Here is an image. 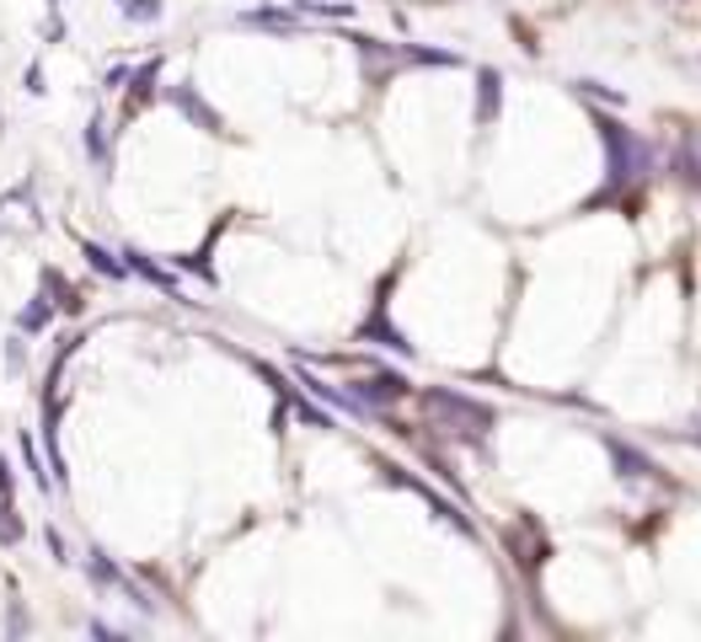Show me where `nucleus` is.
<instances>
[{
    "mask_svg": "<svg viewBox=\"0 0 701 642\" xmlns=\"http://www.w3.org/2000/svg\"><path fill=\"white\" fill-rule=\"evenodd\" d=\"M22 455H27V472L38 477V487H48V472H38V455H33V440H22Z\"/></svg>",
    "mask_w": 701,
    "mask_h": 642,
    "instance_id": "obj_5",
    "label": "nucleus"
},
{
    "mask_svg": "<svg viewBox=\"0 0 701 642\" xmlns=\"http://www.w3.org/2000/svg\"><path fill=\"white\" fill-rule=\"evenodd\" d=\"M86 257H91V263H97V268H102L108 279H119V274H124V268H119V263H113V257H108L102 246H86Z\"/></svg>",
    "mask_w": 701,
    "mask_h": 642,
    "instance_id": "obj_4",
    "label": "nucleus"
},
{
    "mask_svg": "<svg viewBox=\"0 0 701 642\" xmlns=\"http://www.w3.org/2000/svg\"><path fill=\"white\" fill-rule=\"evenodd\" d=\"M43 321H48V300H33V306L22 311V326H27V332H38Z\"/></svg>",
    "mask_w": 701,
    "mask_h": 642,
    "instance_id": "obj_3",
    "label": "nucleus"
},
{
    "mask_svg": "<svg viewBox=\"0 0 701 642\" xmlns=\"http://www.w3.org/2000/svg\"><path fill=\"white\" fill-rule=\"evenodd\" d=\"M5 364H11V369H22V364H27V354H22V343H11V348H5Z\"/></svg>",
    "mask_w": 701,
    "mask_h": 642,
    "instance_id": "obj_8",
    "label": "nucleus"
},
{
    "mask_svg": "<svg viewBox=\"0 0 701 642\" xmlns=\"http://www.w3.org/2000/svg\"><path fill=\"white\" fill-rule=\"evenodd\" d=\"M11 492H16V477H11V466H5V461H0V498H5V503H11Z\"/></svg>",
    "mask_w": 701,
    "mask_h": 642,
    "instance_id": "obj_6",
    "label": "nucleus"
},
{
    "mask_svg": "<svg viewBox=\"0 0 701 642\" xmlns=\"http://www.w3.org/2000/svg\"><path fill=\"white\" fill-rule=\"evenodd\" d=\"M86 151H91V156H102V123H91V129H86Z\"/></svg>",
    "mask_w": 701,
    "mask_h": 642,
    "instance_id": "obj_7",
    "label": "nucleus"
},
{
    "mask_svg": "<svg viewBox=\"0 0 701 642\" xmlns=\"http://www.w3.org/2000/svg\"><path fill=\"white\" fill-rule=\"evenodd\" d=\"M119 11L134 16V22H156L162 16V0H119Z\"/></svg>",
    "mask_w": 701,
    "mask_h": 642,
    "instance_id": "obj_2",
    "label": "nucleus"
},
{
    "mask_svg": "<svg viewBox=\"0 0 701 642\" xmlns=\"http://www.w3.org/2000/svg\"><path fill=\"white\" fill-rule=\"evenodd\" d=\"M171 102H177V108H182L188 119H199L204 129H214V119H209V108L199 102V97H193V91H182V86H177V91H171Z\"/></svg>",
    "mask_w": 701,
    "mask_h": 642,
    "instance_id": "obj_1",
    "label": "nucleus"
}]
</instances>
